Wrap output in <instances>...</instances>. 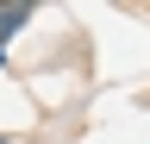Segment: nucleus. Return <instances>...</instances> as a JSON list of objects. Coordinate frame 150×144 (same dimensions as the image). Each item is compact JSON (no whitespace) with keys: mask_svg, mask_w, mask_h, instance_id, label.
Instances as JSON below:
<instances>
[{"mask_svg":"<svg viewBox=\"0 0 150 144\" xmlns=\"http://www.w3.org/2000/svg\"><path fill=\"white\" fill-rule=\"evenodd\" d=\"M31 19H38V6H31V0H6V6H0V44H6L13 31H25Z\"/></svg>","mask_w":150,"mask_h":144,"instance_id":"f257e3e1","label":"nucleus"},{"mask_svg":"<svg viewBox=\"0 0 150 144\" xmlns=\"http://www.w3.org/2000/svg\"><path fill=\"white\" fill-rule=\"evenodd\" d=\"M0 75H6V44H0Z\"/></svg>","mask_w":150,"mask_h":144,"instance_id":"f03ea898","label":"nucleus"}]
</instances>
